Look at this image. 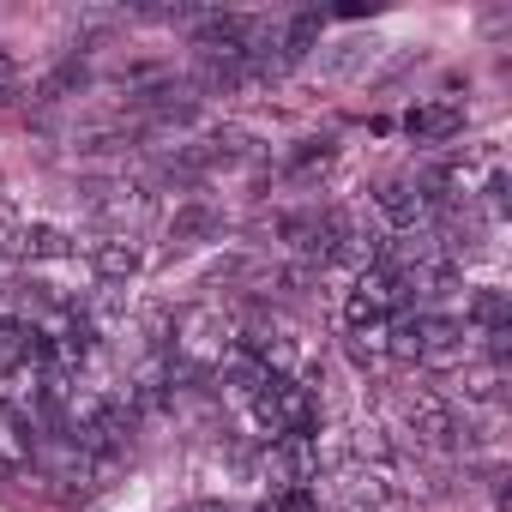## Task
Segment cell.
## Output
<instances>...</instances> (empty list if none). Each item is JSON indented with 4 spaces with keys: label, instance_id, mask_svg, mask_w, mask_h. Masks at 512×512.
Instances as JSON below:
<instances>
[{
    "label": "cell",
    "instance_id": "1",
    "mask_svg": "<svg viewBox=\"0 0 512 512\" xmlns=\"http://www.w3.org/2000/svg\"><path fill=\"white\" fill-rule=\"evenodd\" d=\"M247 404H253V422H260L272 440H296V434H314V392L296 380V374H260L253 386H241Z\"/></svg>",
    "mask_w": 512,
    "mask_h": 512
},
{
    "label": "cell",
    "instance_id": "2",
    "mask_svg": "<svg viewBox=\"0 0 512 512\" xmlns=\"http://www.w3.org/2000/svg\"><path fill=\"white\" fill-rule=\"evenodd\" d=\"M410 428H416V446H458V410L440 398V392H410Z\"/></svg>",
    "mask_w": 512,
    "mask_h": 512
},
{
    "label": "cell",
    "instance_id": "3",
    "mask_svg": "<svg viewBox=\"0 0 512 512\" xmlns=\"http://www.w3.org/2000/svg\"><path fill=\"white\" fill-rule=\"evenodd\" d=\"M404 127H410V139H422V145H446V139L464 133V103H446V97H440V103H416Z\"/></svg>",
    "mask_w": 512,
    "mask_h": 512
},
{
    "label": "cell",
    "instance_id": "4",
    "mask_svg": "<svg viewBox=\"0 0 512 512\" xmlns=\"http://www.w3.org/2000/svg\"><path fill=\"white\" fill-rule=\"evenodd\" d=\"M91 260H97L103 278H133V272H139V247H133L127 235H109V241L91 247Z\"/></svg>",
    "mask_w": 512,
    "mask_h": 512
},
{
    "label": "cell",
    "instance_id": "5",
    "mask_svg": "<svg viewBox=\"0 0 512 512\" xmlns=\"http://www.w3.org/2000/svg\"><path fill=\"white\" fill-rule=\"evenodd\" d=\"M19 253H31V260H61V253H73V235L55 229V223H25Z\"/></svg>",
    "mask_w": 512,
    "mask_h": 512
},
{
    "label": "cell",
    "instance_id": "6",
    "mask_svg": "<svg viewBox=\"0 0 512 512\" xmlns=\"http://www.w3.org/2000/svg\"><path fill=\"white\" fill-rule=\"evenodd\" d=\"M368 55H374V43L350 37V43H338V49H326V55H320V73H326V79H338V73H356Z\"/></svg>",
    "mask_w": 512,
    "mask_h": 512
},
{
    "label": "cell",
    "instance_id": "7",
    "mask_svg": "<svg viewBox=\"0 0 512 512\" xmlns=\"http://www.w3.org/2000/svg\"><path fill=\"white\" fill-rule=\"evenodd\" d=\"M19 241H25V217H19V205L0 199V260H7V253H19Z\"/></svg>",
    "mask_w": 512,
    "mask_h": 512
},
{
    "label": "cell",
    "instance_id": "8",
    "mask_svg": "<svg viewBox=\"0 0 512 512\" xmlns=\"http://www.w3.org/2000/svg\"><path fill=\"white\" fill-rule=\"evenodd\" d=\"M314 163H320V169H326V163H332V145H326V139H302V151H296V157H290V169H296V175H308V169H314Z\"/></svg>",
    "mask_w": 512,
    "mask_h": 512
},
{
    "label": "cell",
    "instance_id": "9",
    "mask_svg": "<svg viewBox=\"0 0 512 512\" xmlns=\"http://www.w3.org/2000/svg\"><path fill=\"white\" fill-rule=\"evenodd\" d=\"M7 79H13V55L0 49V91H7Z\"/></svg>",
    "mask_w": 512,
    "mask_h": 512
},
{
    "label": "cell",
    "instance_id": "10",
    "mask_svg": "<svg viewBox=\"0 0 512 512\" xmlns=\"http://www.w3.org/2000/svg\"><path fill=\"white\" fill-rule=\"evenodd\" d=\"M338 512H380V506H374V500H344Z\"/></svg>",
    "mask_w": 512,
    "mask_h": 512
}]
</instances>
